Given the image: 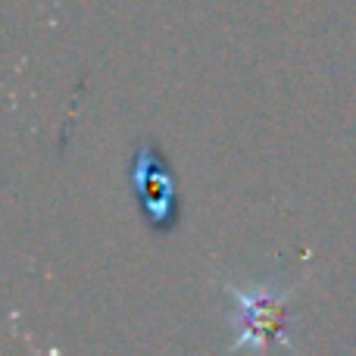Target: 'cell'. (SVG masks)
I'll return each mask as SVG.
<instances>
[{
	"instance_id": "6da1fadb",
	"label": "cell",
	"mask_w": 356,
	"mask_h": 356,
	"mask_svg": "<svg viewBox=\"0 0 356 356\" xmlns=\"http://www.w3.org/2000/svg\"><path fill=\"white\" fill-rule=\"evenodd\" d=\"M225 291L234 300V313H232L234 341L228 347V353H241V350L259 353L269 344H278L291 353H300V347L288 338V316L297 288H282V284H275V278H263V282L253 278L247 284L225 282Z\"/></svg>"
},
{
	"instance_id": "7a4b0ae2",
	"label": "cell",
	"mask_w": 356,
	"mask_h": 356,
	"mask_svg": "<svg viewBox=\"0 0 356 356\" xmlns=\"http://www.w3.org/2000/svg\"><path fill=\"white\" fill-rule=\"evenodd\" d=\"M131 191L138 197L141 216L150 232L172 234L181 222V203H178L175 175L163 150L150 141H141L131 156Z\"/></svg>"
}]
</instances>
